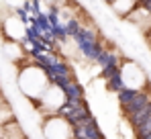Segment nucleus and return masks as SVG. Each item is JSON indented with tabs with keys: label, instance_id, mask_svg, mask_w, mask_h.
<instances>
[{
	"label": "nucleus",
	"instance_id": "obj_13",
	"mask_svg": "<svg viewBox=\"0 0 151 139\" xmlns=\"http://www.w3.org/2000/svg\"><path fill=\"white\" fill-rule=\"evenodd\" d=\"M47 23H49V27L59 25V8H57L55 4H51L49 10H47Z\"/></svg>",
	"mask_w": 151,
	"mask_h": 139
},
{
	"label": "nucleus",
	"instance_id": "obj_19",
	"mask_svg": "<svg viewBox=\"0 0 151 139\" xmlns=\"http://www.w3.org/2000/svg\"><path fill=\"white\" fill-rule=\"evenodd\" d=\"M143 139H151V137H143Z\"/></svg>",
	"mask_w": 151,
	"mask_h": 139
},
{
	"label": "nucleus",
	"instance_id": "obj_4",
	"mask_svg": "<svg viewBox=\"0 0 151 139\" xmlns=\"http://www.w3.org/2000/svg\"><path fill=\"white\" fill-rule=\"evenodd\" d=\"M149 102H151V100H149V96H147L145 92H141V90H139V92L135 94V98H133V100H131V102H129V104L125 106L127 115H131V113H137V111H141V109H143V106H147Z\"/></svg>",
	"mask_w": 151,
	"mask_h": 139
},
{
	"label": "nucleus",
	"instance_id": "obj_1",
	"mask_svg": "<svg viewBox=\"0 0 151 139\" xmlns=\"http://www.w3.org/2000/svg\"><path fill=\"white\" fill-rule=\"evenodd\" d=\"M74 41H76V45H78V49L84 53V57H88V59L96 62V57L102 53V45L98 43L96 35L90 29H80L78 35L74 37Z\"/></svg>",
	"mask_w": 151,
	"mask_h": 139
},
{
	"label": "nucleus",
	"instance_id": "obj_8",
	"mask_svg": "<svg viewBox=\"0 0 151 139\" xmlns=\"http://www.w3.org/2000/svg\"><path fill=\"white\" fill-rule=\"evenodd\" d=\"M106 86H108V90H110V92H116V94L121 92L123 88H127L125 82H123V74L119 72L116 76H112L110 80H106Z\"/></svg>",
	"mask_w": 151,
	"mask_h": 139
},
{
	"label": "nucleus",
	"instance_id": "obj_17",
	"mask_svg": "<svg viewBox=\"0 0 151 139\" xmlns=\"http://www.w3.org/2000/svg\"><path fill=\"white\" fill-rule=\"evenodd\" d=\"M17 17L23 21V23L29 27V17H27V12H25V8H17Z\"/></svg>",
	"mask_w": 151,
	"mask_h": 139
},
{
	"label": "nucleus",
	"instance_id": "obj_15",
	"mask_svg": "<svg viewBox=\"0 0 151 139\" xmlns=\"http://www.w3.org/2000/svg\"><path fill=\"white\" fill-rule=\"evenodd\" d=\"M25 12H31L33 19H35L37 14H41V10H39V2H37V0H29V2L25 4Z\"/></svg>",
	"mask_w": 151,
	"mask_h": 139
},
{
	"label": "nucleus",
	"instance_id": "obj_12",
	"mask_svg": "<svg viewBox=\"0 0 151 139\" xmlns=\"http://www.w3.org/2000/svg\"><path fill=\"white\" fill-rule=\"evenodd\" d=\"M47 78L51 80V84H55L59 90H63V88L72 82V78H65V76H55V74H47Z\"/></svg>",
	"mask_w": 151,
	"mask_h": 139
},
{
	"label": "nucleus",
	"instance_id": "obj_2",
	"mask_svg": "<svg viewBox=\"0 0 151 139\" xmlns=\"http://www.w3.org/2000/svg\"><path fill=\"white\" fill-rule=\"evenodd\" d=\"M74 129V137L76 139H104L102 135V131L98 129V125H96V119L90 115L86 117L80 125H76L72 127Z\"/></svg>",
	"mask_w": 151,
	"mask_h": 139
},
{
	"label": "nucleus",
	"instance_id": "obj_14",
	"mask_svg": "<svg viewBox=\"0 0 151 139\" xmlns=\"http://www.w3.org/2000/svg\"><path fill=\"white\" fill-rule=\"evenodd\" d=\"M51 37L55 39V41H68V35H65V31H63V25H55V27H51Z\"/></svg>",
	"mask_w": 151,
	"mask_h": 139
},
{
	"label": "nucleus",
	"instance_id": "obj_10",
	"mask_svg": "<svg viewBox=\"0 0 151 139\" xmlns=\"http://www.w3.org/2000/svg\"><path fill=\"white\" fill-rule=\"evenodd\" d=\"M82 29V25H80V21H76V19H70L68 23L63 25V31H65V35L68 37H72L74 39L76 35H78V31Z\"/></svg>",
	"mask_w": 151,
	"mask_h": 139
},
{
	"label": "nucleus",
	"instance_id": "obj_7",
	"mask_svg": "<svg viewBox=\"0 0 151 139\" xmlns=\"http://www.w3.org/2000/svg\"><path fill=\"white\" fill-rule=\"evenodd\" d=\"M149 115H151V102L147 104V106H143L141 111L131 113V115H129V121H131V125H133V127H139V125H141V123H143Z\"/></svg>",
	"mask_w": 151,
	"mask_h": 139
},
{
	"label": "nucleus",
	"instance_id": "obj_18",
	"mask_svg": "<svg viewBox=\"0 0 151 139\" xmlns=\"http://www.w3.org/2000/svg\"><path fill=\"white\" fill-rule=\"evenodd\" d=\"M141 6H143L147 12H151V0H141Z\"/></svg>",
	"mask_w": 151,
	"mask_h": 139
},
{
	"label": "nucleus",
	"instance_id": "obj_3",
	"mask_svg": "<svg viewBox=\"0 0 151 139\" xmlns=\"http://www.w3.org/2000/svg\"><path fill=\"white\" fill-rule=\"evenodd\" d=\"M63 117H65V121H68L72 127H76V125H80L86 117H90V111H88V106H86V102H84V104H80L78 109H72L70 113H65Z\"/></svg>",
	"mask_w": 151,
	"mask_h": 139
},
{
	"label": "nucleus",
	"instance_id": "obj_5",
	"mask_svg": "<svg viewBox=\"0 0 151 139\" xmlns=\"http://www.w3.org/2000/svg\"><path fill=\"white\" fill-rule=\"evenodd\" d=\"M61 92H63V96H65L68 100H82V98H84V88H82V84H78L74 80H72Z\"/></svg>",
	"mask_w": 151,
	"mask_h": 139
},
{
	"label": "nucleus",
	"instance_id": "obj_6",
	"mask_svg": "<svg viewBox=\"0 0 151 139\" xmlns=\"http://www.w3.org/2000/svg\"><path fill=\"white\" fill-rule=\"evenodd\" d=\"M96 62L100 64V68H116L119 57H116V53H112V51H104V49H102V53L96 57Z\"/></svg>",
	"mask_w": 151,
	"mask_h": 139
},
{
	"label": "nucleus",
	"instance_id": "obj_11",
	"mask_svg": "<svg viewBox=\"0 0 151 139\" xmlns=\"http://www.w3.org/2000/svg\"><path fill=\"white\" fill-rule=\"evenodd\" d=\"M137 129V135H139V139H143V137H151V115L139 125V127H135Z\"/></svg>",
	"mask_w": 151,
	"mask_h": 139
},
{
	"label": "nucleus",
	"instance_id": "obj_9",
	"mask_svg": "<svg viewBox=\"0 0 151 139\" xmlns=\"http://www.w3.org/2000/svg\"><path fill=\"white\" fill-rule=\"evenodd\" d=\"M137 92H139L137 88H123V90L119 92V102L123 104V109H125L127 104H129V102L135 98V94H137Z\"/></svg>",
	"mask_w": 151,
	"mask_h": 139
},
{
	"label": "nucleus",
	"instance_id": "obj_16",
	"mask_svg": "<svg viewBox=\"0 0 151 139\" xmlns=\"http://www.w3.org/2000/svg\"><path fill=\"white\" fill-rule=\"evenodd\" d=\"M119 72H121L119 66H116V68H102V78H104V80H110V78H112V76H116Z\"/></svg>",
	"mask_w": 151,
	"mask_h": 139
}]
</instances>
